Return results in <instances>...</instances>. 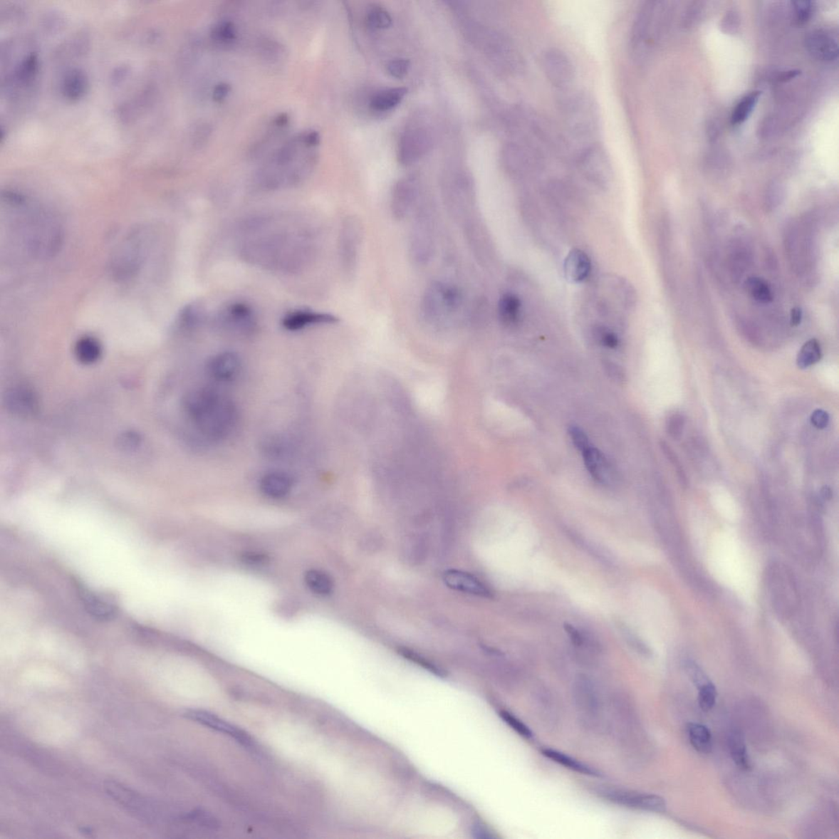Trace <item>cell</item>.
<instances>
[{
    "label": "cell",
    "mask_w": 839,
    "mask_h": 839,
    "mask_svg": "<svg viewBox=\"0 0 839 839\" xmlns=\"http://www.w3.org/2000/svg\"><path fill=\"white\" fill-rule=\"evenodd\" d=\"M782 195V190L778 187H776V185H773L766 193L765 200L766 209L768 210H773L778 208V206L781 204L783 199Z\"/></svg>",
    "instance_id": "cell-52"
},
{
    "label": "cell",
    "mask_w": 839,
    "mask_h": 839,
    "mask_svg": "<svg viewBox=\"0 0 839 839\" xmlns=\"http://www.w3.org/2000/svg\"><path fill=\"white\" fill-rule=\"evenodd\" d=\"M729 747L730 755L733 761L741 769L748 771L751 768V762L743 734L738 730H734L729 735Z\"/></svg>",
    "instance_id": "cell-37"
},
{
    "label": "cell",
    "mask_w": 839,
    "mask_h": 839,
    "mask_svg": "<svg viewBox=\"0 0 839 839\" xmlns=\"http://www.w3.org/2000/svg\"><path fill=\"white\" fill-rule=\"evenodd\" d=\"M7 402L9 407L14 412L24 415L33 413L36 407V400L32 392L24 388L11 391Z\"/></svg>",
    "instance_id": "cell-34"
},
{
    "label": "cell",
    "mask_w": 839,
    "mask_h": 839,
    "mask_svg": "<svg viewBox=\"0 0 839 839\" xmlns=\"http://www.w3.org/2000/svg\"><path fill=\"white\" fill-rule=\"evenodd\" d=\"M793 4L798 23H806L809 19L811 14V3L809 1H796L793 2Z\"/></svg>",
    "instance_id": "cell-53"
},
{
    "label": "cell",
    "mask_w": 839,
    "mask_h": 839,
    "mask_svg": "<svg viewBox=\"0 0 839 839\" xmlns=\"http://www.w3.org/2000/svg\"><path fill=\"white\" fill-rule=\"evenodd\" d=\"M229 91H230V88H229V86L227 85H226V84L219 85V86L216 87V89L214 90V100H217V101L224 100L225 97L227 95Z\"/></svg>",
    "instance_id": "cell-57"
},
{
    "label": "cell",
    "mask_w": 839,
    "mask_h": 839,
    "mask_svg": "<svg viewBox=\"0 0 839 839\" xmlns=\"http://www.w3.org/2000/svg\"><path fill=\"white\" fill-rule=\"evenodd\" d=\"M685 426V418L680 413H674L667 422V432L674 439H679L682 435Z\"/></svg>",
    "instance_id": "cell-47"
},
{
    "label": "cell",
    "mask_w": 839,
    "mask_h": 839,
    "mask_svg": "<svg viewBox=\"0 0 839 839\" xmlns=\"http://www.w3.org/2000/svg\"><path fill=\"white\" fill-rule=\"evenodd\" d=\"M214 323L222 330L239 334L251 333L257 326V317L250 305L229 303L216 313Z\"/></svg>",
    "instance_id": "cell-13"
},
{
    "label": "cell",
    "mask_w": 839,
    "mask_h": 839,
    "mask_svg": "<svg viewBox=\"0 0 839 839\" xmlns=\"http://www.w3.org/2000/svg\"><path fill=\"white\" fill-rule=\"evenodd\" d=\"M105 790L114 801L123 806L130 813H134L137 815L139 814L140 817L142 816L144 819L149 820H151L154 816L152 815L154 813H151L152 806L133 790L113 781L105 783Z\"/></svg>",
    "instance_id": "cell-19"
},
{
    "label": "cell",
    "mask_w": 839,
    "mask_h": 839,
    "mask_svg": "<svg viewBox=\"0 0 839 839\" xmlns=\"http://www.w3.org/2000/svg\"><path fill=\"white\" fill-rule=\"evenodd\" d=\"M207 369L212 379L228 382L235 380L241 372V358L236 353L222 352L210 359Z\"/></svg>",
    "instance_id": "cell-23"
},
{
    "label": "cell",
    "mask_w": 839,
    "mask_h": 839,
    "mask_svg": "<svg viewBox=\"0 0 839 839\" xmlns=\"http://www.w3.org/2000/svg\"><path fill=\"white\" fill-rule=\"evenodd\" d=\"M123 441L125 442V446L129 447V448H132V447L136 446L138 444L139 439H138L137 435H136L135 434H129L128 435H127L126 437H125V439H123Z\"/></svg>",
    "instance_id": "cell-58"
},
{
    "label": "cell",
    "mask_w": 839,
    "mask_h": 839,
    "mask_svg": "<svg viewBox=\"0 0 839 839\" xmlns=\"http://www.w3.org/2000/svg\"><path fill=\"white\" fill-rule=\"evenodd\" d=\"M501 716L504 719L505 722L514 730L520 736L526 739H531L533 738V733L529 727L525 723H523L519 718H517L508 712H501Z\"/></svg>",
    "instance_id": "cell-46"
},
{
    "label": "cell",
    "mask_w": 839,
    "mask_h": 839,
    "mask_svg": "<svg viewBox=\"0 0 839 839\" xmlns=\"http://www.w3.org/2000/svg\"><path fill=\"white\" fill-rule=\"evenodd\" d=\"M760 95V91H753L750 94L745 95L738 103L736 107L734 108L731 116V123L733 125L743 123L749 118L757 101H759Z\"/></svg>",
    "instance_id": "cell-40"
},
{
    "label": "cell",
    "mask_w": 839,
    "mask_h": 839,
    "mask_svg": "<svg viewBox=\"0 0 839 839\" xmlns=\"http://www.w3.org/2000/svg\"><path fill=\"white\" fill-rule=\"evenodd\" d=\"M336 316L308 309H298L286 314L281 320L282 328L288 331H298L311 326L335 324Z\"/></svg>",
    "instance_id": "cell-20"
},
{
    "label": "cell",
    "mask_w": 839,
    "mask_h": 839,
    "mask_svg": "<svg viewBox=\"0 0 839 839\" xmlns=\"http://www.w3.org/2000/svg\"><path fill=\"white\" fill-rule=\"evenodd\" d=\"M432 214L429 207H422L412 226L410 255L418 264H427L434 252V222Z\"/></svg>",
    "instance_id": "cell-10"
},
{
    "label": "cell",
    "mask_w": 839,
    "mask_h": 839,
    "mask_svg": "<svg viewBox=\"0 0 839 839\" xmlns=\"http://www.w3.org/2000/svg\"><path fill=\"white\" fill-rule=\"evenodd\" d=\"M578 163L586 176L598 182L608 181L611 174V162L608 152L598 144H592L579 154Z\"/></svg>",
    "instance_id": "cell-17"
},
{
    "label": "cell",
    "mask_w": 839,
    "mask_h": 839,
    "mask_svg": "<svg viewBox=\"0 0 839 839\" xmlns=\"http://www.w3.org/2000/svg\"><path fill=\"white\" fill-rule=\"evenodd\" d=\"M699 704L701 709L704 712H709L716 704L717 691L711 682L702 685L699 689Z\"/></svg>",
    "instance_id": "cell-44"
},
{
    "label": "cell",
    "mask_w": 839,
    "mask_h": 839,
    "mask_svg": "<svg viewBox=\"0 0 839 839\" xmlns=\"http://www.w3.org/2000/svg\"><path fill=\"white\" fill-rule=\"evenodd\" d=\"M822 357L821 346L818 340H809L806 342L798 353L797 365L800 369L808 368L820 361Z\"/></svg>",
    "instance_id": "cell-39"
},
{
    "label": "cell",
    "mask_w": 839,
    "mask_h": 839,
    "mask_svg": "<svg viewBox=\"0 0 839 839\" xmlns=\"http://www.w3.org/2000/svg\"><path fill=\"white\" fill-rule=\"evenodd\" d=\"M407 92L402 87L380 91L370 100V108L378 112L389 111L400 105Z\"/></svg>",
    "instance_id": "cell-33"
},
{
    "label": "cell",
    "mask_w": 839,
    "mask_h": 839,
    "mask_svg": "<svg viewBox=\"0 0 839 839\" xmlns=\"http://www.w3.org/2000/svg\"><path fill=\"white\" fill-rule=\"evenodd\" d=\"M572 697L583 726L590 730L603 728L605 707L598 685L586 674H578L572 684Z\"/></svg>",
    "instance_id": "cell-8"
},
{
    "label": "cell",
    "mask_w": 839,
    "mask_h": 839,
    "mask_svg": "<svg viewBox=\"0 0 839 839\" xmlns=\"http://www.w3.org/2000/svg\"><path fill=\"white\" fill-rule=\"evenodd\" d=\"M685 668L686 671H687L689 675V677L692 680H693V682L696 684L697 689L702 687V685L711 682L709 678L707 677V675L704 673V671H702L699 666H697L695 662H688L686 663Z\"/></svg>",
    "instance_id": "cell-49"
},
{
    "label": "cell",
    "mask_w": 839,
    "mask_h": 839,
    "mask_svg": "<svg viewBox=\"0 0 839 839\" xmlns=\"http://www.w3.org/2000/svg\"><path fill=\"white\" fill-rule=\"evenodd\" d=\"M610 717L611 729L621 751L630 764L636 765L642 734L635 707L625 697H615L610 706Z\"/></svg>",
    "instance_id": "cell-6"
},
{
    "label": "cell",
    "mask_w": 839,
    "mask_h": 839,
    "mask_svg": "<svg viewBox=\"0 0 839 839\" xmlns=\"http://www.w3.org/2000/svg\"><path fill=\"white\" fill-rule=\"evenodd\" d=\"M533 712L543 726L548 729L558 728L562 712L557 696L546 685H538L531 693Z\"/></svg>",
    "instance_id": "cell-16"
},
{
    "label": "cell",
    "mask_w": 839,
    "mask_h": 839,
    "mask_svg": "<svg viewBox=\"0 0 839 839\" xmlns=\"http://www.w3.org/2000/svg\"><path fill=\"white\" fill-rule=\"evenodd\" d=\"M542 66L550 83L561 91L568 90L573 83L575 69L568 54L558 48H548L542 56Z\"/></svg>",
    "instance_id": "cell-14"
},
{
    "label": "cell",
    "mask_w": 839,
    "mask_h": 839,
    "mask_svg": "<svg viewBox=\"0 0 839 839\" xmlns=\"http://www.w3.org/2000/svg\"><path fill=\"white\" fill-rule=\"evenodd\" d=\"M79 595L87 612L98 620L107 621L115 617L117 605L110 598L79 586Z\"/></svg>",
    "instance_id": "cell-24"
},
{
    "label": "cell",
    "mask_w": 839,
    "mask_h": 839,
    "mask_svg": "<svg viewBox=\"0 0 839 839\" xmlns=\"http://www.w3.org/2000/svg\"><path fill=\"white\" fill-rule=\"evenodd\" d=\"M367 23L374 29H385L392 24V18L388 11L381 7H374L367 15Z\"/></svg>",
    "instance_id": "cell-43"
},
{
    "label": "cell",
    "mask_w": 839,
    "mask_h": 839,
    "mask_svg": "<svg viewBox=\"0 0 839 839\" xmlns=\"http://www.w3.org/2000/svg\"><path fill=\"white\" fill-rule=\"evenodd\" d=\"M244 561L250 565H260L266 561L265 555L260 553H247L244 556Z\"/></svg>",
    "instance_id": "cell-55"
},
{
    "label": "cell",
    "mask_w": 839,
    "mask_h": 839,
    "mask_svg": "<svg viewBox=\"0 0 839 839\" xmlns=\"http://www.w3.org/2000/svg\"><path fill=\"white\" fill-rule=\"evenodd\" d=\"M363 226L355 217H348L343 224L340 237V254L343 268L348 274L355 271L363 239Z\"/></svg>",
    "instance_id": "cell-15"
},
{
    "label": "cell",
    "mask_w": 839,
    "mask_h": 839,
    "mask_svg": "<svg viewBox=\"0 0 839 839\" xmlns=\"http://www.w3.org/2000/svg\"><path fill=\"white\" fill-rule=\"evenodd\" d=\"M305 584L309 590L319 596L330 595L334 588L331 577L319 570H310L305 575Z\"/></svg>",
    "instance_id": "cell-36"
},
{
    "label": "cell",
    "mask_w": 839,
    "mask_h": 839,
    "mask_svg": "<svg viewBox=\"0 0 839 839\" xmlns=\"http://www.w3.org/2000/svg\"><path fill=\"white\" fill-rule=\"evenodd\" d=\"M317 236L312 226L288 217L249 220L239 239L241 257L258 268L282 274L298 273L315 257Z\"/></svg>",
    "instance_id": "cell-1"
},
{
    "label": "cell",
    "mask_w": 839,
    "mask_h": 839,
    "mask_svg": "<svg viewBox=\"0 0 839 839\" xmlns=\"http://www.w3.org/2000/svg\"><path fill=\"white\" fill-rule=\"evenodd\" d=\"M418 188L412 179H405L396 184L392 194L390 209L397 221L405 219L417 203Z\"/></svg>",
    "instance_id": "cell-21"
},
{
    "label": "cell",
    "mask_w": 839,
    "mask_h": 839,
    "mask_svg": "<svg viewBox=\"0 0 839 839\" xmlns=\"http://www.w3.org/2000/svg\"><path fill=\"white\" fill-rule=\"evenodd\" d=\"M689 742L701 754H709L712 749V734L704 724L689 723L687 726Z\"/></svg>",
    "instance_id": "cell-35"
},
{
    "label": "cell",
    "mask_w": 839,
    "mask_h": 839,
    "mask_svg": "<svg viewBox=\"0 0 839 839\" xmlns=\"http://www.w3.org/2000/svg\"><path fill=\"white\" fill-rule=\"evenodd\" d=\"M205 319V311L199 303H190L179 312L177 325L182 331H192L198 328Z\"/></svg>",
    "instance_id": "cell-32"
},
{
    "label": "cell",
    "mask_w": 839,
    "mask_h": 839,
    "mask_svg": "<svg viewBox=\"0 0 839 839\" xmlns=\"http://www.w3.org/2000/svg\"><path fill=\"white\" fill-rule=\"evenodd\" d=\"M811 422L815 428L820 429H825L830 422L829 414L824 410H817L811 415Z\"/></svg>",
    "instance_id": "cell-54"
},
{
    "label": "cell",
    "mask_w": 839,
    "mask_h": 839,
    "mask_svg": "<svg viewBox=\"0 0 839 839\" xmlns=\"http://www.w3.org/2000/svg\"><path fill=\"white\" fill-rule=\"evenodd\" d=\"M184 716L189 720L199 723L202 726L229 735L244 746L253 745V740L246 732L226 721H223L214 714L202 710H189L184 713Z\"/></svg>",
    "instance_id": "cell-18"
},
{
    "label": "cell",
    "mask_w": 839,
    "mask_h": 839,
    "mask_svg": "<svg viewBox=\"0 0 839 839\" xmlns=\"http://www.w3.org/2000/svg\"><path fill=\"white\" fill-rule=\"evenodd\" d=\"M582 454L586 469L593 479L599 484H608L612 479L613 472L611 465L602 452L590 446L583 452Z\"/></svg>",
    "instance_id": "cell-26"
},
{
    "label": "cell",
    "mask_w": 839,
    "mask_h": 839,
    "mask_svg": "<svg viewBox=\"0 0 839 839\" xmlns=\"http://www.w3.org/2000/svg\"><path fill=\"white\" fill-rule=\"evenodd\" d=\"M599 796L610 803L623 806L625 808L663 813L667 805L665 800L655 794H648L621 788L603 787L598 790Z\"/></svg>",
    "instance_id": "cell-11"
},
{
    "label": "cell",
    "mask_w": 839,
    "mask_h": 839,
    "mask_svg": "<svg viewBox=\"0 0 839 839\" xmlns=\"http://www.w3.org/2000/svg\"><path fill=\"white\" fill-rule=\"evenodd\" d=\"M183 407L189 421L210 439H224L236 427L239 414L235 403L215 390L189 391L184 397Z\"/></svg>",
    "instance_id": "cell-4"
},
{
    "label": "cell",
    "mask_w": 839,
    "mask_h": 839,
    "mask_svg": "<svg viewBox=\"0 0 839 839\" xmlns=\"http://www.w3.org/2000/svg\"><path fill=\"white\" fill-rule=\"evenodd\" d=\"M522 303L516 294L506 293L501 296L498 306L499 318L506 328H512L519 323Z\"/></svg>",
    "instance_id": "cell-28"
},
{
    "label": "cell",
    "mask_w": 839,
    "mask_h": 839,
    "mask_svg": "<svg viewBox=\"0 0 839 839\" xmlns=\"http://www.w3.org/2000/svg\"><path fill=\"white\" fill-rule=\"evenodd\" d=\"M75 353L79 362L84 364L95 363L100 358L102 346L96 338L83 336L76 342Z\"/></svg>",
    "instance_id": "cell-31"
},
{
    "label": "cell",
    "mask_w": 839,
    "mask_h": 839,
    "mask_svg": "<svg viewBox=\"0 0 839 839\" xmlns=\"http://www.w3.org/2000/svg\"><path fill=\"white\" fill-rule=\"evenodd\" d=\"M212 39L220 46L232 45L236 40L235 26L230 21H222V23L216 25L212 31Z\"/></svg>",
    "instance_id": "cell-41"
},
{
    "label": "cell",
    "mask_w": 839,
    "mask_h": 839,
    "mask_svg": "<svg viewBox=\"0 0 839 839\" xmlns=\"http://www.w3.org/2000/svg\"><path fill=\"white\" fill-rule=\"evenodd\" d=\"M803 311L800 308H794L791 310L790 313V324L793 326H798L802 323Z\"/></svg>",
    "instance_id": "cell-56"
},
{
    "label": "cell",
    "mask_w": 839,
    "mask_h": 839,
    "mask_svg": "<svg viewBox=\"0 0 839 839\" xmlns=\"http://www.w3.org/2000/svg\"><path fill=\"white\" fill-rule=\"evenodd\" d=\"M661 448L665 456H666L668 461L672 463L674 471H677L681 486L687 487L688 478L687 476H686L684 467L682 464H681L677 455L674 454V452L672 449L671 447H669L666 442H661Z\"/></svg>",
    "instance_id": "cell-45"
},
{
    "label": "cell",
    "mask_w": 839,
    "mask_h": 839,
    "mask_svg": "<svg viewBox=\"0 0 839 839\" xmlns=\"http://www.w3.org/2000/svg\"><path fill=\"white\" fill-rule=\"evenodd\" d=\"M591 261L580 249H573L566 257L564 272L570 283H580L587 279L591 271Z\"/></svg>",
    "instance_id": "cell-27"
},
{
    "label": "cell",
    "mask_w": 839,
    "mask_h": 839,
    "mask_svg": "<svg viewBox=\"0 0 839 839\" xmlns=\"http://www.w3.org/2000/svg\"><path fill=\"white\" fill-rule=\"evenodd\" d=\"M745 288L749 296L757 303L762 304L770 303L773 301V291L771 287L766 280L761 277H749L745 281Z\"/></svg>",
    "instance_id": "cell-38"
},
{
    "label": "cell",
    "mask_w": 839,
    "mask_h": 839,
    "mask_svg": "<svg viewBox=\"0 0 839 839\" xmlns=\"http://www.w3.org/2000/svg\"><path fill=\"white\" fill-rule=\"evenodd\" d=\"M617 628L619 629L621 635L623 636L625 641L627 642L632 650L635 651L637 653H639V655L646 657L651 655V651L650 648H648V647L645 644L644 641H642L639 638V636L634 633V632L632 631L627 625L619 622L617 624Z\"/></svg>",
    "instance_id": "cell-42"
},
{
    "label": "cell",
    "mask_w": 839,
    "mask_h": 839,
    "mask_svg": "<svg viewBox=\"0 0 839 839\" xmlns=\"http://www.w3.org/2000/svg\"><path fill=\"white\" fill-rule=\"evenodd\" d=\"M568 432L572 443L582 453L591 446L587 434L579 427L571 426L568 429Z\"/></svg>",
    "instance_id": "cell-48"
},
{
    "label": "cell",
    "mask_w": 839,
    "mask_h": 839,
    "mask_svg": "<svg viewBox=\"0 0 839 839\" xmlns=\"http://www.w3.org/2000/svg\"><path fill=\"white\" fill-rule=\"evenodd\" d=\"M410 68V60L405 58L392 60L387 65V70H388L389 73L396 78H402L403 76H405Z\"/></svg>",
    "instance_id": "cell-50"
},
{
    "label": "cell",
    "mask_w": 839,
    "mask_h": 839,
    "mask_svg": "<svg viewBox=\"0 0 839 839\" xmlns=\"http://www.w3.org/2000/svg\"><path fill=\"white\" fill-rule=\"evenodd\" d=\"M149 232L145 228L130 231L114 250L110 259L112 276L126 282L137 276L149 254Z\"/></svg>",
    "instance_id": "cell-7"
},
{
    "label": "cell",
    "mask_w": 839,
    "mask_h": 839,
    "mask_svg": "<svg viewBox=\"0 0 839 839\" xmlns=\"http://www.w3.org/2000/svg\"><path fill=\"white\" fill-rule=\"evenodd\" d=\"M798 74V73L796 72V71H791V72H787V73H783L782 75L781 80H787L792 79L794 78V76H796Z\"/></svg>",
    "instance_id": "cell-59"
},
{
    "label": "cell",
    "mask_w": 839,
    "mask_h": 839,
    "mask_svg": "<svg viewBox=\"0 0 839 839\" xmlns=\"http://www.w3.org/2000/svg\"><path fill=\"white\" fill-rule=\"evenodd\" d=\"M443 581L451 590L484 598H492L493 593L483 582L467 572L450 569L444 571Z\"/></svg>",
    "instance_id": "cell-22"
},
{
    "label": "cell",
    "mask_w": 839,
    "mask_h": 839,
    "mask_svg": "<svg viewBox=\"0 0 839 839\" xmlns=\"http://www.w3.org/2000/svg\"><path fill=\"white\" fill-rule=\"evenodd\" d=\"M4 202L10 225L27 253L37 259H48L59 251L63 232L52 212L19 194L7 193Z\"/></svg>",
    "instance_id": "cell-2"
},
{
    "label": "cell",
    "mask_w": 839,
    "mask_h": 839,
    "mask_svg": "<svg viewBox=\"0 0 839 839\" xmlns=\"http://www.w3.org/2000/svg\"><path fill=\"white\" fill-rule=\"evenodd\" d=\"M293 477L286 472L271 471L261 478L259 488L266 497L281 499L290 494L293 487Z\"/></svg>",
    "instance_id": "cell-25"
},
{
    "label": "cell",
    "mask_w": 839,
    "mask_h": 839,
    "mask_svg": "<svg viewBox=\"0 0 839 839\" xmlns=\"http://www.w3.org/2000/svg\"><path fill=\"white\" fill-rule=\"evenodd\" d=\"M543 756H546L547 759L552 760L553 761L556 762V764L568 768V769L572 771L580 773H582V775H585L588 776H601V773H599L597 770L593 769V768L590 766L583 764V762L573 759V757H571L568 754L562 753V751L551 749H546L543 750Z\"/></svg>",
    "instance_id": "cell-30"
},
{
    "label": "cell",
    "mask_w": 839,
    "mask_h": 839,
    "mask_svg": "<svg viewBox=\"0 0 839 839\" xmlns=\"http://www.w3.org/2000/svg\"><path fill=\"white\" fill-rule=\"evenodd\" d=\"M559 99L561 113L570 132L578 137L595 135L600 123L598 103L584 91H562Z\"/></svg>",
    "instance_id": "cell-5"
},
{
    "label": "cell",
    "mask_w": 839,
    "mask_h": 839,
    "mask_svg": "<svg viewBox=\"0 0 839 839\" xmlns=\"http://www.w3.org/2000/svg\"><path fill=\"white\" fill-rule=\"evenodd\" d=\"M318 132H308L288 141L261 169V188L276 190L296 187L313 170L317 161L315 149L319 145Z\"/></svg>",
    "instance_id": "cell-3"
},
{
    "label": "cell",
    "mask_w": 839,
    "mask_h": 839,
    "mask_svg": "<svg viewBox=\"0 0 839 839\" xmlns=\"http://www.w3.org/2000/svg\"><path fill=\"white\" fill-rule=\"evenodd\" d=\"M462 303V296L459 288L444 282L434 281L423 294L421 313L428 323H439L455 315Z\"/></svg>",
    "instance_id": "cell-9"
},
{
    "label": "cell",
    "mask_w": 839,
    "mask_h": 839,
    "mask_svg": "<svg viewBox=\"0 0 839 839\" xmlns=\"http://www.w3.org/2000/svg\"><path fill=\"white\" fill-rule=\"evenodd\" d=\"M808 47L814 56L823 60H833L838 56L837 42L825 32H813L808 37Z\"/></svg>",
    "instance_id": "cell-29"
},
{
    "label": "cell",
    "mask_w": 839,
    "mask_h": 839,
    "mask_svg": "<svg viewBox=\"0 0 839 839\" xmlns=\"http://www.w3.org/2000/svg\"><path fill=\"white\" fill-rule=\"evenodd\" d=\"M656 3L647 1L637 12L630 35V48L632 56L640 60L650 43L653 32H657Z\"/></svg>",
    "instance_id": "cell-12"
},
{
    "label": "cell",
    "mask_w": 839,
    "mask_h": 839,
    "mask_svg": "<svg viewBox=\"0 0 839 839\" xmlns=\"http://www.w3.org/2000/svg\"><path fill=\"white\" fill-rule=\"evenodd\" d=\"M599 342L608 348L615 350L620 345L619 337L611 330L606 328H599L597 330Z\"/></svg>",
    "instance_id": "cell-51"
}]
</instances>
